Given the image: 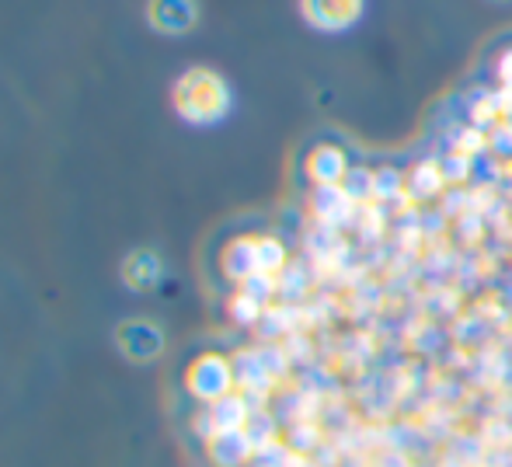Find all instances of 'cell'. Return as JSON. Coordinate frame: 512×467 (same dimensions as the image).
<instances>
[{
	"mask_svg": "<svg viewBox=\"0 0 512 467\" xmlns=\"http://www.w3.org/2000/svg\"><path fill=\"white\" fill-rule=\"evenodd\" d=\"M171 105L189 126H216L234 109V91L227 77L213 67H189L171 88Z\"/></svg>",
	"mask_w": 512,
	"mask_h": 467,
	"instance_id": "1",
	"label": "cell"
},
{
	"mask_svg": "<svg viewBox=\"0 0 512 467\" xmlns=\"http://www.w3.org/2000/svg\"><path fill=\"white\" fill-rule=\"evenodd\" d=\"M206 454L216 467H244L258 450H255V443H251V436L244 433V429H237V433H216L213 440L206 443Z\"/></svg>",
	"mask_w": 512,
	"mask_h": 467,
	"instance_id": "9",
	"label": "cell"
},
{
	"mask_svg": "<svg viewBox=\"0 0 512 467\" xmlns=\"http://www.w3.org/2000/svg\"><path fill=\"white\" fill-rule=\"evenodd\" d=\"M185 387H189V394L196 401L213 405V401L234 394V387H237L234 363H230L227 356H220V352H206V356H199L196 363L189 366V373H185Z\"/></svg>",
	"mask_w": 512,
	"mask_h": 467,
	"instance_id": "2",
	"label": "cell"
},
{
	"mask_svg": "<svg viewBox=\"0 0 512 467\" xmlns=\"http://www.w3.org/2000/svg\"><path fill=\"white\" fill-rule=\"evenodd\" d=\"M220 269H223V276L234 279V283H248L251 276H262V272H258V234L234 237V241L223 248Z\"/></svg>",
	"mask_w": 512,
	"mask_h": 467,
	"instance_id": "8",
	"label": "cell"
},
{
	"mask_svg": "<svg viewBox=\"0 0 512 467\" xmlns=\"http://www.w3.org/2000/svg\"><path fill=\"white\" fill-rule=\"evenodd\" d=\"M115 342H119V352L133 363H154L164 352V332L147 318H133L122 321L115 328Z\"/></svg>",
	"mask_w": 512,
	"mask_h": 467,
	"instance_id": "4",
	"label": "cell"
},
{
	"mask_svg": "<svg viewBox=\"0 0 512 467\" xmlns=\"http://www.w3.org/2000/svg\"><path fill=\"white\" fill-rule=\"evenodd\" d=\"M234 377H237V384L244 387V394L265 391V387L276 380L269 373V366H265V359H262V352H258V349L237 352V356H234Z\"/></svg>",
	"mask_w": 512,
	"mask_h": 467,
	"instance_id": "11",
	"label": "cell"
},
{
	"mask_svg": "<svg viewBox=\"0 0 512 467\" xmlns=\"http://www.w3.org/2000/svg\"><path fill=\"white\" fill-rule=\"evenodd\" d=\"M349 171H352L349 154L338 143H317V147H310L304 161V175L317 189H338L349 178Z\"/></svg>",
	"mask_w": 512,
	"mask_h": 467,
	"instance_id": "6",
	"label": "cell"
},
{
	"mask_svg": "<svg viewBox=\"0 0 512 467\" xmlns=\"http://www.w3.org/2000/svg\"><path fill=\"white\" fill-rule=\"evenodd\" d=\"M164 276V262L154 248H136L122 258V283L133 293H150Z\"/></svg>",
	"mask_w": 512,
	"mask_h": 467,
	"instance_id": "7",
	"label": "cell"
},
{
	"mask_svg": "<svg viewBox=\"0 0 512 467\" xmlns=\"http://www.w3.org/2000/svg\"><path fill=\"white\" fill-rule=\"evenodd\" d=\"M300 18L321 35H342L363 21L366 0H297Z\"/></svg>",
	"mask_w": 512,
	"mask_h": 467,
	"instance_id": "3",
	"label": "cell"
},
{
	"mask_svg": "<svg viewBox=\"0 0 512 467\" xmlns=\"http://www.w3.org/2000/svg\"><path fill=\"white\" fill-rule=\"evenodd\" d=\"M255 467H276V464H265V461H258Z\"/></svg>",
	"mask_w": 512,
	"mask_h": 467,
	"instance_id": "15",
	"label": "cell"
},
{
	"mask_svg": "<svg viewBox=\"0 0 512 467\" xmlns=\"http://www.w3.org/2000/svg\"><path fill=\"white\" fill-rule=\"evenodd\" d=\"M499 4H502V0H499Z\"/></svg>",
	"mask_w": 512,
	"mask_h": 467,
	"instance_id": "16",
	"label": "cell"
},
{
	"mask_svg": "<svg viewBox=\"0 0 512 467\" xmlns=\"http://www.w3.org/2000/svg\"><path fill=\"white\" fill-rule=\"evenodd\" d=\"M262 314H265V304L251 297V293L237 290V297L230 300V318H234L237 325H258V321H262Z\"/></svg>",
	"mask_w": 512,
	"mask_h": 467,
	"instance_id": "13",
	"label": "cell"
},
{
	"mask_svg": "<svg viewBox=\"0 0 512 467\" xmlns=\"http://www.w3.org/2000/svg\"><path fill=\"white\" fill-rule=\"evenodd\" d=\"M209 419H213V429L216 433H237V429H248L251 422V401L248 394H227V398L213 401V405H206Z\"/></svg>",
	"mask_w": 512,
	"mask_h": 467,
	"instance_id": "10",
	"label": "cell"
},
{
	"mask_svg": "<svg viewBox=\"0 0 512 467\" xmlns=\"http://www.w3.org/2000/svg\"><path fill=\"white\" fill-rule=\"evenodd\" d=\"M502 81H506V84H512V53H506V56H502Z\"/></svg>",
	"mask_w": 512,
	"mask_h": 467,
	"instance_id": "14",
	"label": "cell"
},
{
	"mask_svg": "<svg viewBox=\"0 0 512 467\" xmlns=\"http://www.w3.org/2000/svg\"><path fill=\"white\" fill-rule=\"evenodd\" d=\"M286 269V248L279 237L258 234V272L262 276H279Z\"/></svg>",
	"mask_w": 512,
	"mask_h": 467,
	"instance_id": "12",
	"label": "cell"
},
{
	"mask_svg": "<svg viewBox=\"0 0 512 467\" xmlns=\"http://www.w3.org/2000/svg\"><path fill=\"white\" fill-rule=\"evenodd\" d=\"M147 25L157 35H189L199 25V0H147Z\"/></svg>",
	"mask_w": 512,
	"mask_h": 467,
	"instance_id": "5",
	"label": "cell"
}]
</instances>
